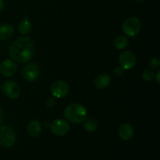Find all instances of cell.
I'll return each instance as SVG.
<instances>
[{
    "mask_svg": "<svg viewBox=\"0 0 160 160\" xmlns=\"http://www.w3.org/2000/svg\"><path fill=\"white\" fill-rule=\"evenodd\" d=\"M3 94L8 98L15 99L20 95V88L15 81H6L2 86Z\"/></svg>",
    "mask_w": 160,
    "mask_h": 160,
    "instance_id": "cell-5",
    "label": "cell"
},
{
    "mask_svg": "<svg viewBox=\"0 0 160 160\" xmlns=\"http://www.w3.org/2000/svg\"><path fill=\"white\" fill-rule=\"evenodd\" d=\"M123 33L129 37H134L137 35L141 30V22L138 17H128L122 26Z\"/></svg>",
    "mask_w": 160,
    "mask_h": 160,
    "instance_id": "cell-3",
    "label": "cell"
},
{
    "mask_svg": "<svg viewBox=\"0 0 160 160\" xmlns=\"http://www.w3.org/2000/svg\"><path fill=\"white\" fill-rule=\"evenodd\" d=\"M114 73H115L117 76H121L123 73V69L121 67H117L114 70Z\"/></svg>",
    "mask_w": 160,
    "mask_h": 160,
    "instance_id": "cell-20",
    "label": "cell"
},
{
    "mask_svg": "<svg viewBox=\"0 0 160 160\" xmlns=\"http://www.w3.org/2000/svg\"><path fill=\"white\" fill-rule=\"evenodd\" d=\"M154 78V73L150 70H145L142 73V78L146 81H150Z\"/></svg>",
    "mask_w": 160,
    "mask_h": 160,
    "instance_id": "cell-18",
    "label": "cell"
},
{
    "mask_svg": "<svg viewBox=\"0 0 160 160\" xmlns=\"http://www.w3.org/2000/svg\"><path fill=\"white\" fill-rule=\"evenodd\" d=\"M56 103L54 98H48L46 101V105L48 107H52Z\"/></svg>",
    "mask_w": 160,
    "mask_h": 160,
    "instance_id": "cell-21",
    "label": "cell"
},
{
    "mask_svg": "<svg viewBox=\"0 0 160 160\" xmlns=\"http://www.w3.org/2000/svg\"><path fill=\"white\" fill-rule=\"evenodd\" d=\"M3 119H4V112H3V110L2 109V107L0 106V125H1V123H2Z\"/></svg>",
    "mask_w": 160,
    "mask_h": 160,
    "instance_id": "cell-22",
    "label": "cell"
},
{
    "mask_svg": "<svg viewBox=\"0 0 160 160\" xmlns=\"http://www.w3.org/2000/svg\"><path fill=\"white\" fill-rule=\"evenodd\" d=\"M148 67L153 70H156L160 67V60L158 58H152L148 62Z\"/></svg>",
    "mask_w": 160,
    "mask_h": 160,
    "instance_id": "cell-19",
    "label": "cell"
},
{
    "mask_svg": "<svg viewBox=\"0 0 160 160\" xmlns=\"http://www.w3.org/2000/svg\"><path fill=\"white\" fill-rule=\"evenodd\" d=\"M31 29H32V25H31V21L27 17H25L22 21H20V23L18 25L19 32L23 35L29 34Z\"/></svg>",
    "mask_w": 160,
    "mask_h": 160,
    "instance_id": "cell-15",
    "label": "cell"
},
{
    "mask_svg": "<svg viewBox=\"0 0 160 160\" xmlns=\"http://www.w3.org/2000/svg\"><path fill=\"white\" fill-rule=\"evenodd\" d=\"M64 117L67 121L72 123H83L87 119V109L83 105L73 103L64 110Z\"/></svg>",
    "mask_w": 160,
    "mask_h": 160,
    "instance_id": "cell-2",
    "label": "cell"
},
{
    "mask_svg": "<svg viewBox=\"0 0 160 160\" xmlns=\"http://www.w3.org/2000/svg\"><path fill=\"white\" fill-rule=\"evenodd\" d=\"M42 132V125L38 120H32L28 126V133L31 137L36 138Z\"/></svg>",
    "mask_w": 160,
    "mask_h": 160,
    "instance_id": "cell-13",
    "label": "cell"
},
{
    "mask_svg": "<svg viewBox=\"0 0 160 160\" xmlns=\"http://www.w3.org/2000/svg\"><path fill=\"white\" fill-rule=\"evenodd\" d=\"M0 89H1V85H0Z\"/></svg>",
    "mask_w": 160,
    "mask_h": 160,
    "instance_id": "cell-26",
    "label": "cell"
},
{
    "mask_svg": "<svg viewBox=\"0 0 160 160\" xmlns=\"http://www.w3.org/2000/svg\"><path fill=\"white\" fill-rule=\"evenodd\" d=\"M17 70L16 62L12 59H6L0 64V73L6 78L13 76Z\"/></svg>",
    "mask_w": 160,
    "mask_h": 160,
    "instance_id": "cell-10",
    "label": "cell"
},
{
    "mask_svg": "<svg viewBox=\"0 0 160 160\" xmlns=\"http://www.w3.org/2000/svg\"><path fill=\"white\" fill-rule=\"evenodd\" d=\"M113 45L118 49H124L129 45V41H128V38L126 36L119 35L114 39Z\"/></svg>",
    "mask_w": 160,
    "mask_h": 160,
    "instance_id": "cell-16",
    "label": "cell"
},
{
    "mask_svg": "<svg viewBox=\"0 0 160 160\" xmlns=\"http://www.w3.org/2000/svg\"><path fill=\"white\" fill-rule=\"evenodd\" d=\"M16 142V133L8 126L0 127V145L4 148H9Z\"/></svg>",
    "mask_w": 160,
    "mask_h": 160,
    "instance_id": "cell-4",
    "label": "cell"
},
{
    "mask_svg": "<svg viewBox=\"0 0 160 160\" xmlns=\"http://www.w3.org/2000/svg\"><path fill=\"white\" fill-rule=\"evenodd\" d=\"M34 47L31 39L28 37H20L14 41L9 48V56L12 60L20 63L28 62L33 58Z\"/></svg>",
    "mask_w": 160,
    "mask_h": 160,
    "instance_id": "cell-1",
    "label": "cell"
},
{
    "mask_svg": "<svg viewBox=\"0 0 160 160\" xmlns=\"http://www.w3.org/2000/svg\"><path fill=\"white\" fill-rule=\"evenodd\" d=\"M52 94L55 98H61L65 97L69 92V85L63 81H59L52 84L51 88Z\"/></svg>",
    "mask_w": 160,
    "mask_h": 160,
    "instance_id": "cell-9",
    "label": "cell"
},
{
    "mask_svg": "<svg viewBox=\"0 0 160 160\" xmlns=\"http://www.w3.org/2000/svg\"><path fill=\"white\" fill-rule=\"evenodd\" d=\"M70 131L69 123L62 119L55 120L51 123V131L56 136H64Z\"/></svg>",
    "mask_w": 160,
    "mask_h": 160,
    "instance_id": "cell-7",
    "label": "cell"
},
{
    "mask_svg": "<svg viewBox=\"0 0 160 160\" xmlns=\"http://www.w3.org/2000/svg\"><path fill=\"white\" fill-rule=\"evenodd\" d=\"M119 137L124 141H128L134 136V128L129 123H123L118 129Z\"/></svg>",
    "mask_w": 160,
    "mask_h": 160,
    "instance_id": "cell-11",
    "label": "cell"
},
{
    "mask_svg": "<svg viewBox=\"0 0 160 160\" xmlns=\"http://www.w3.org/2000/svg\"><path fill=\"white\" fill-rule=\"evenodd\" d=\"M13 34V28L9 23H4L0 26V41L7 40Z\"/></svg>",
    "mask_w": 160,
    "mask_h": 160,
    "instance_id": "cell-14",
    "label": "cell"
},
{
    "mask_svg": "<svg viewBox=\"0 0 160 160\" xmlns=\"http://www.w3.org/2000/svg\"><path fill=\"white\" fill-rule=\"evenodd\" d=\"M134 1H135V2H142V1H144V0H134Z\"/></svg>",
    "mask_w": 160,
    "mask_h": 160,
    "instance_id": "cell-25",
    "label": "cell"
},
{
    "mask_svg": "<svg viewBox=\"0 0 160 160\" xmlns=\"http://www.w3.org/2000/svg\"><path fill=\"white\" fill-rule=\"evenodd\" d=\"M156 81L157 82L158 84H160V72H157L156 73Z\"/></svg>",
    "mask_w": 160,
    "mask_h": 160,
    "instance_id": "cell-23",
    "label": "cell"
},
{
    "mask_svg": "<svg viewBox=\"0 0 160 160\" xmlns=\"http://www.w3.org/2000/svg\"><path fill=\"white\" fill-rule=\"evenodd\" d=\"M111 77L108 73H101L95 78V84L97 88L105 89L110 84Z\"/></svg>",
    "mask_w": 160,
    "mask_h": 160,
    "instance_id": "cell-12",
    "label": "cell"
},
{
    "mask_svg": "<svg viewBox=\"0 0 160 160\" xmlns=\"http://www.w3.org/2000/svg\"><path fill=\"white\" fill-rule=\"evenodd\" d=\"M39 73H40V69H39L38 65L34 62L28 63L22 71L23 78L28 81H35L38 78Z\"/></svg>",
    "mask_w": 160,
    "mask_h": 160,
    "instance_id": "cell-8",
    "label": "cell"
},
{
    "mask_svg": "<svg viewBox=\"0 0 160 160\" xmlns=\"http://www.w3.org/2000/svg\"><path fill=\"white\" fill-rule=\"evenodd\" d=\"M84 128L85 131H88V132H93V131H96L98 128V123L94 119H88V120H84Z\"/></svg>",
    "mask_w": 160,
    "mask_h": 160,
    "instance_id": "cell-17",
    "label": "cell"
},
{
    "mask_svg": "<svg viewBox=\"0 0 160 160\" xmlns=\"http://www.w3.org/2000/svg\"><path fill=\"white\" fill-rule=\"evenodd\" d=\"M120 65L123 70H131L135 66L136 57L135 55L131 51H124L120 55L119 57Z\"/></svg>",
    "mask_w": 160,
    "mask_h": 160,
    "instance_id": "cell-6",
    "label": "cell"
},
{
    "mask_svg": "<svg viewBox=\"0 0 160 160\" xmlns=\"http://www.w3.org/2000/svg\"><path fill=\"white\" fill-rule=\"evenodd\" d=\"M4 6H5L4 1H3V0H0V12H2V11L3 10Z\"/></svg>",
    "mask_w": 160,
    "mask_h": 160,
    "instance_id": "cell-24",
    "label": "cell"
}]
</instances>
